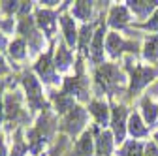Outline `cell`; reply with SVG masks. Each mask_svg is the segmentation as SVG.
I'll return each instance as SVG.
<instances>
[{
    "mask_svg": "<svg viewBox=\"0 0 158 156\" xmlns=\"http://www.w3.org/2000/svg\"><path fill=\"white\" fill-rule=\"evenodd\" d=\"M94 27L92 25H83L81 27V30H79V40H77V43H79V49H81L85 55H89V49H90V43H92V38H94Z\"/></svg>",
    "mask_w": 158,
    "mask_h": 156,
    "instance_id": "cell-21",
    "label": "cell"
},
{
    "mask_svg": "<svg viewBox=\"0 0 158 156\" xmlns=\"http://www.w3.org/2000/svg\"><path fill=\"white\" fill-rule=\"evenodd\" d=\"M10 156H25V145H23V141L19 139V133H17V139H15V147H13V150H11V154Z\"/></svg>",
    "mask_w": 158,
    "mask_h": 156,
    "instance_id": "cell-30",
    "label": "cell"
},
{
    "mask_svg": "<svg viewBox=\"0 0 158 156\" xmlns=\"http://www.w3.org/2000/svg\"><path fill=\"white\" fill-rule=\"evenodd\" d=\"M130 21V13L126 6H113L109 11V19H107V25L113 28H123L126 27Z\"/></svg>",
    "mask_w": 158,
    "mask_h": 156,
    "instance_id": "cell-15",
    "label": "cell"
},
{
    "mask_svg": "<svg viewBox=\"0 0 158 156\" xmlns=\"http://www.w3.org/2000/svg\"><path fill=\"white\" fill-rule=\"evenodd\" d=\"M154 145L158 147V132H156V135H154Z\"/></svg>",
    "mask_w": 158,
    "mask_h": 156,
    "instance_id": "cell-38",
    "label": "cell"
},
{
    "mask_svg": "<svg viewBox=\"0 0 158 156\" xmlns=\"http://www.w3.org/2000/svg\"><path fill=\"white\" fill-rule=\"evenodd\" d=\"M141 27H143V28H147V30H154V32H158V11L149 19L145 25H141Z\"/></svg>",
    "mask_w": 158,
    "mask_h": 156,
    "instance_id": "cell-31",
    "label": "cell"
},
{
    "mask_svg": "<svg viewBox=\"0 0 158 156\" xmlns=\"http://www.w3.org/2000/svg\"><path fill=\"white\" fill-rule=\"evenodd\" d=\"M87 124V111L81 105H75L72 111H68L62 117V122H60V130L66 132L68 135L75 138V135L81 132Z\"/></svg>",
    "mask_w": 158,
    "mask_h": 156,
    "instance_id": "cell-5",
    "label": "cell"
},
{
    "mask_svg": "<svg viewBox=\"0 0 158 156\" xmlns=\"http://www.w3.org/2000/svg\"><path fill=\"white\" fill-rule=\"evenodd\" d=\"M145 156H158V147L154 143H149L145 147Z\"/></svg>",
    "mask_w": 158,
    "mask_h": 156,
    "instance_id": "cell-32",
    "label": "cell"
},
{
    "mask_svg": "<svg viewBox=\"0 0 158 156\" xmlns=\"http://www.w3.org/2000/svg\"><path fill=\"white\" fill-rule=\"evenodd\" d=\"M124 81H126L124 73L115 64H102L96 70V85H98V88L107 92L109 96H115L117 92H121Z\"/></svg>",
    "mask_w": 158,
    "mask_h": 156,
    "instance_id": "cell-2",
    "label": "cell"
},
{
    "mask_svg": "<svg viewBox=\"0 0 158 156\" xmlns=\"http://www.w3.org/2000/svg\"><path fill=\"white\" fill-rule=\"evenodd\" d=\"M92 4H94V2H83V0L75 2V4H73V8H72L73 17L81 19V21H89L90 15H92Z\"/></svg>",
    "mask_w": 158,
    "mask_h": 156,
    "instance_id": "cell-26",
    "label": "cell"
},
{
    "mask_svg": "<svg viewBox=\"0 0 158 156\" xmlns=\"http://www.w3.org/2000/svg\"><path fill=\"white\" fill-rule=\"evenodd\" d=\"M141 113H143V119H145V122H147L149 126H152V124L156 122V119H158V107H156V104H154L152 100H149V98H145V100L141 102Z\"/></svg>",
    "mask_w": 158,
    "mask_h": 156,
    "instance_id": "cell-24",
    "label": "cell"
},
{
    "mask_svg": "<svg viewBox=\"0 0 158 156\" xmlns=\"http://www.w3.org/2000/svg\"><path fill=\"white\" fill-rule=\"evenodd\" d=\"M60 149H62V147H55V149H51L49 152H45L44 156H58V154H60Z\"/></svg>",
    "mask_w": 158,
    "mask_h": 156,
    "instance_id": "cell-34",
    "label": "cell"
},
{
    "mask_svg": "<svg viewBox=\"0 0 158 156\" xmlns=\"http://www.w3.org/2000/svg\"><path fill=\"white\" fill-rule=\"evenodd\" d=\"M128 8L134 11V15L137 17H149V13H152V10L158 6V2H149V0H134V2H126Z\"/></svg>",
    "mask_w": 158,
    "mask_h": 156,
    "instance_id": "cell-20",
    "label": "cell"
},
{
    "mask_svg": "<svg viewBox=\"0 0 158 156\" xmlns=\"http://www.w3.org/2000/svg\"><path fill=\"white\" fill-rule=\"evenodd\" d=\"M4 117H6L10 128L19 124V122H27L28 121V115L21 107V100H19V96L15 92H10L6 96V100H4Z\"/></svg>",
    "mask_w": 158,
    "mask_h": 156,
    "instance_id": "cell-6",
    "label": "cell"
},
{
    "mask_svg": "<svg viewBox=\"0 0 158 156\" xmlns=\"http://www.w3.org/2000/svg\"><path fill=\"white\" fill-rule=\"evenodd\" d=\"M34 70L36 73L40 75V79L44 83H58V75H56V68H55V62L51 60V53L44 55L38 58V62L34 64Z\"/></svg>",
    "mask_w": 158,
    "mask_h": 156,
    "instance_id": "cell-10",
    "label": "cell"
},
{
    "mask_svg": "<svg viewBox=\"0 0 158 156\" xmlns=\"http://www.w3.org/2000/svg\"><path fill=\"white\" fill-rule=\"evenodd\" d=\"M10 55H11V58H15V60H23V58L27 56V42L23 40V38L13 40L10 43Z\"/></svg>",
    "mask_w": 158,
    "mask_h": 156,
    "instance_id": "cell-27",
    "label": "cell"
},
{
    "mask_svg": "<svg viewBox=\"0 0 158 156\" xmlns=\"http://www.w3.org/2000/svg\"><path fill=\"white\" fill-rule=\"evenodd\" d=\"M106 49H107V53L113 58H117V56H121L124 51H137V45L132 43V42H124L121 34L109 32L107 34V40H106Z\"/></svg>",
    "mask_w": 158,
    "mask_h": 156,
    "instance_id": "cell-11",
    "label": "cell"
},
{
    "mask_svg": "<svg viewBox=\"0 0 158 156\" xmlns=\"http://www.w3.org/2000/svg\"><path fill=\"white\" fill-rule=\"evenodd\" d=\"M2 119H4V104L0 100V124H2Z\"/></svg>",
    "mask_w": 158,
    "mask_h": 156,
    "instance_id": "cell-36",
    "label": "cell"
},
{
    "mask_svg": "<svg viewBox=\"0 0 158 156\" xmlns=\"http://www.w3.org/2000/svg\"><path fill=\"white\" fill-rule=\"evenodd\" d=\"M8 72V66H6V60H4V56L0 55V73H6Z\"/></svg>",
    "mask_w": 158,
    "mask_h": 156,
    "instance_id": "cell-35",
    "label": "cell"
},
{
    "mask_svg": "<svg viewBox=\"0 0 158 156\" xmlns=\"http://www.w3.org/2000/svg\"><path fill=\"white\" fill-rule=\"evenodd\" d=\"M92 132L89 130V132H85L83 135H81V139L77 141V145H75V154L77 156H92Z\"/></svg>",
    "mask_w": 158,
    "mask_h": 156,
    "instance_id": "cell-23",
    "label": "cell"
},
{
    "mask_svg": "<svg viewBox=\"0 0 158 156\" xmlns=\"http://www.w3.org/2000/svg\"><path fill=\"white\" fill-rule=\"evenodd\" d=\"M56 13L51 10H38L36 11V27L40 28V32H44L45 36H53L56 32Z\"/></svg>",
    "mask_w": 158,
    "mask_h": 156,
    "instance_id": "cell-12",
    "label": "cell"
},
{
    "mask_svg": "<svg viewBox=\"0 0 158 156\" xmlns=\"http://www.w3.org/2000/svg\"><path fill=\"white\" fill-rule=\"evenodd\" d=\"M0 156H8V150H6V143H4V138H0Z\"/></svg>",
    "mask_w": 158,
    "mask_h": 156,
    "instance_id": "cell-33",
    "label": "cell"
},
{
    "mask_svg": "<svg viewBox=\"0 0 158 156\" xmlns=\"http://www.w3.org/2000/svg\"><path fill=\"white\" fill-rule=\"evenodd\" d=\"M111 128H113V138L117 143L124 141L126 133V107L115 104L111 107Z\"/></svg>",
    "mask_w": 158,
    "mask_h": 156,
    "instance_id": "cell-9",
    "label": "cell"
},
{
    "mask_svg": "<svg viewBox=\"0 0 158 156\" xmlns=\"http://www.w3.org/2000/svg\"><path fill=\"white\" fill-rule=\"evenodd\" d=\"M23 87H25V92H27V100H28V107L34 109V111H40V109H47V102L44 98V90H42V85L40 81L32 73H23Z\"/></svg>",
    "mask_w": 158,
    "mask_h": 156,
    "instance_id": "cell-3",
    "label": "cell"
},
{
    "mask_svg": "<svg viewBox=\"0 0 158 156\" xmlns=\"http://www.w3.org/2000/svg\"><path fill=\"white\" fill-rule=\"evenodd\" d=\"M128 70H130V77H132V92H137V90H141L145 85H149L154 77H156V70L154 68H145V66H132L128 62Z\"/></svg>",
    "mask_w": 158,
    "mask_h": 156,
    "instance_id": "cell-8",
    "label": "cell"
},
{
    "mask_svg": "<svg viewBox=\"0 0 158 156\" xmlns=\"http://www.w3.org/2000/svg\"><path fill=\"white\" fill-rule=\"evenodd\" d=\"M51 98H53V104H55V109L58 115H66L68 111H72L77 104L73 102V98L70 94H66L64 90L62 92H53L51 94Z\"/></svg>",
    "mask_w": 158,
    "mask_h": 156,
    "instance_id": "cell-16",
    "label": "cell"
},
{
    "mask_svg": "<svg viewBox=\"0 0 158 156\" xmlns=\"http://www.w3.org/2000/svg\"><path fill=\"white\" fill-rule=\"evenodd\" d=\"M60 25H62V32H64V40L70 47H73L79 40V34H77V28H75V23H73V19L70 15H60Z\"/></svg>",
    "mask_w": 158,
    "mask_h": 156,
    "instance_id": "cell-19",
    "label": "cell"
},
{
    "mask_svg": "<svg viewBox=\"0 0 158 156\" xmlns=\"http://www.w3.org/2000/svg\"><path fill=\"white\" fill-rule=\"evenodd\" d=\"M55 68L58 70V72H66L70 66H72V62H73V53L66 47V43H58V47H56V53H55Z\"/></svg>",
    "mask_w": 158,
    "mask_h": 156,
    "instance_id": "cell-14",
    "label": "cell"
},
{
    "mask_svg": "<svg viewBox=\"0 0 158 156\" xmlns=\"http://www.w3.org/2000/svg\"><path fill=\"white\" fill-rule=\"evenodd\" d=\"M19 8H21V2H0V10L6 11L8 15L19 13Z\"/></svg>",
    "mask_w": 158,
    "mask_h": 156,
    "instance_id": "cell-29",
    "label": "cell"
},
{
    "mask_svg": "<svg viewBox=\"0 0 158 156\" xmlns=\"http://www.w3.org/2000/svg\"><path fill=\"white\" fill-rule=\"evenodd\" d=\"M55 132V119L53 115L45 109L42 117L38 119L36 126L28 132V150L32 154H40L44 150V145L49 141V138Z\"/></svg>",
    "mask_w": 158,
    "mask_h": 156,
    "instance_id": "cell-1",
    "label": "cell"
},
{
    "mask_svg": "<svg viewBox=\"0 0 158 156\" xmlns=\"http://www.w3.org/2000/svg\"><path fill=\"white\" fill-rule=\"evenodd\" d=\"M143 56H145V60H149V62L158 60V34L156 36H149L147 40H145Z\"/></svg>",
    "mask_w": 158,
    "mask_h": 156,
    "instance_id": "cell-25",
    "label": "cell"
},
{
    "mask_svg": "<svg viewBox=\"0 0 158 156\" xmlns=\"http://www.w3.org/2000/svg\"><path fill=\"white\" fill-rule=\"evenodd\" d=\"M104 34H106V27L100 25L94 32L92 43H90V49H89L90 60L96 62V64H104Z\"/></svg>",
    "mask_w": 158,
    "mask_h": 156,
    "instance_id": "cell-13",
    "label": "cell"
},
{
    "mask_svg": "<svg viewBox=\"0 0 158 156\" xmlns=\"http://www.w3.org/2000/svg\"><path fill=\"white\" fill-rule=\"evenodd\" d=\"M121 156H143V145L139 141H128L121 149Z\"/></svg>",
    "mask_w": 158,
    "mask_h": 156,
    "instance_id": "cell-28",
    "label": "cell"
},
{
    "mask_svg": "<svg viewBox=\"0 0 158 156\" xmlns=\"http://www.w3.org/2000/svg\"><path fill=\"white\" fill-rule=\"evenodd\" d=\"M89 113L94 115L96 122L100 124V126H104V128L107 126V122H109V107H107L106 102H100V100L90 102L89 104Z\"/></svg>",
    "mask_w": 158,
    "mask_h": 156,
    "instance_id": "cell-17",
    "label": "cell"
},
{
    "mask_svg": "<svg viewBox=\"0 0 158 156\" xmlns=\"http://www.w3.org/2000/svg\"><path fill=\"white\" fill-rule=\"evenodd\" d=\"M113 133L104 130L96 135V156H111L113 150Z\"/></svg>",
    "mask_w": 158,
    "mask_h": 156,
    "instance_id": "cell-18",
    "label": "cell"
},
{
    "mask_svg": "<svg viewBox=\"0 0 158 156\" xmlns=\"http://www.w3.org/2000/svg\"><path fill=\"white\" fill-rule=\"evenodd\" d=\"M128 132H130V135L135 139V138H145L147 135V126L143 124V121H141V117L137 115V113H134L130 119H128Z\"/></svg>",
    "mask_w": 158,
    "mask_h": 156,
    "instance_id": "cell-22",
    "label": "cell"
},
{
    "mask_svg": "<svg viewBox=\"0 0 158 156\" xmlns=\"http://www.w3.org/2000/svg\"><path fill=\"white\" fill-rule=\"evenodd\" d=\"M19 32L23 34V40L28 42L32 51H40L44 43V38L40 34V28L36 27V19L32 17H23L21 23H19Z\"/></svg>",
    "mask_w": 158,
    "mask_h": 156,
    "instance_id": "cell-7",
    "label": "cell"
},
{
    "mask_svg": "<svg viewBox=\"0 0 158 156\" xmlns=\"http://www.w3.org/2000/svg\"><path fill=\"white\" fill-rule=\"evenodd\" d=\"M64 92L70 94L72 98L75 96L77 100H89V79L83 73V66H81V60L77 62V73L73 77H68L64 81Z\"/></svg>",
    "mask_w": 158,
    "mask_h": 156,
    "instance_id": "cell-4",
    "label": "cell"
},
{
    "mask_svg": "<svg viewBox=\"0 0 158 156\" xmlns=\"http://www.w3.org/2000/svg\"><path fill=\"white\" fill-rule=\"evenodd\" d=\"M2 47H6V38H4L2 32H0V49H2Z\"/></svg>",
    "mask_w": 158,
    "mask_h": 156,
    "instance_id": "cell-37",
    "label": "cell"
}]
</instances>
